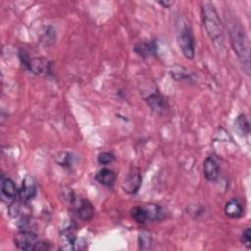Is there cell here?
Wrapping results in <instances>:
<instances>
[{
	"label": "cell",
	"instance_id": "1",
	"mask_svg": "<svg viewBox=\"0 0 251 251\" xmlns=\"http://www.w3.org/2000/svg\"><path fill=\"white\" fill-rule=\"evenodd\" d=\"M202 21L205 30L217 48L224 46V27L215 6L210 2L202 5Z\"/></svg>",
	"mask_w": 251,
	"mask_h": 251
},
{
	"label": "cell",
	"instance_id": "2",
	"mask_svg": "<svg viewBox=\"0 0 251 251\" xmlns=\"http://www.w3.org/2000/svg\"><path fill=\"white\" fill-rule=\"evenodd\" d=\"M229 36L232 48L242 66L244 72L249 75L250 70V56L249 43L244 27L239 23L231 24L229 27Z\"/></svg>",
	"mask_w": 251,
	"mask_h": 251
},
{
	"label": "cell",
	"instance_id": "3",
	"mask_svg": "<svg viewBox=\"0 0 251 251\" xmlns=\"http://www.w3.org/2000/svg\"><path fill=\"white\" fill-rule=\"evenodd\" d=\"M176 35L183 56L192 60L195 56V42L192 29L184 18H178L176 22Z\"/></svg>",
	"mask_w": 251,
	"mask_h": 251
},
{
	"label": "cell",
	"instance_id": "4",
	"mask_svg": "<svg viewBox=\"0 0 251 251\" xmlns=\"http://www.w3.org/2000/svg\"><path fill=\"white\" fill-rule=\"evenodd\" d=\"M73 214L81 221H89L94 215V207L86 198L72 195L69 199Z\"/></svg>",
	"mask_w": 251,
	"mask_h": 251
},
{
	"label": "cell",
	"instance_id": "5",
	"mask_svg": "<svg viewBox=\"0 0 251 251\" xmlns=\"http://www.w3.org/2000/svg\"><path fill=\"white\" fill-rule=\"evenodd\" d=\"M21 62L26 69L37 75H46L50 73V62L44 58H29L25 52H20Z\"/></svg>",
	"mask_w": 251,
	"mask_h": 251
},
{
	"label": "cell",
	"instance_id": "6",
	"mask_svg": "<svg viewBox=\"0 0 251 251\" xmlns=\"http://www.w3.org/2000/svg\"><path fill=\"white\" fill-rule=\"evenodd\" d=\"M38 241L37 235L29 230H21L14 236V243L21 250H35Z\"/></svg>",
	"mask_w": 251,
	"mask_h": 251
},
{
	"label": "cell",
	"instance_id": "7",
	"mask_svg": "<svg viewBox=\"0 0 251 251\" xmlns=\"http://www.w3.org/2000/svg\"><path fill=\"white\" fill-rule=\"evenodd\" d=\"M36 183L32 176H25L22 181L21 188L19 189V198L22 202L26 203L34 198L36 195Z\"/></svg>",
	"mask_w": 251,
	"mask_h": 251
},
{
	"label": "cell",
	"instance_id": "8",
	"mask_svg": "<svg viewBox=\"0 0 251 251\" xmlns=\"http://www.w3.org/2000/svg\"><path fill=\"white\" fill-rule=\"evenodd\" d=\"M141 182L142 177L140 173L136 170H133L126 176L122 183V188L127 194H135L139 190Z\"/></svg>",
	"mask_w": 251,
	"mask_h": 251
},
{
	"label": "cell",
	"instance_id": "9",
	"mask_svg": "<svg viewBox=\"0 0 251 251\" xmlns=\"http://www.w3.org/2000/svg\"><path fill=\"white\" fill-rule=\"evenodd\" d=\"M144 99L150 109L157 114H165L169 110L167 101L158 91L151 92L147 97H144Z\"/></svg>",
	"mask_w": 251,
	"mask_h": 251
},
{
	"label": "cell",
	"instance_id": "10",
	"mask_svg": "<svg viewBox=\"0 0 251 251\" xmlns=\"http://www.w3.org/2000/svg\"><path fill=\"white\" fill-rule=\"evenodd\" d=\"M203 174L208 181L214 182L220 175L219 164L214 156H208L203 163Z\"/></svg>",
	"mask_w": 251,
	"mask_h": 251
},
{
	"label": "cell",
	"instance_id": "11",
	"mask_svg": "<svg viewBox=\"0 0 251 251\" xmlns=\"http://www.w3.org/2000/svg\"><path fill=\"white\" fill-rule=\"evenodd\" d=\"M157 49H158V46L156 42L152 40L137 42L133 47L134 52L143 59L155 56L157 54Z\"/></svg>",
	"mask_w": 251,
	"mask_h": 251
},
{
	"label": "cell",
	"instance_id": "12",
	"mask_svg": "<svg viewBox=\"0 0 251 251\" xmlns=\"http://www.w3.org/2000/svg\"><path fill=\"white\" fill-rule=\"evenodd\" d=\"M170 75L172 76L173 79L176 81H186V82H191L194 79V76L192 73H190L187 69H185L182 66L179 65H175L170 68L169 70Z\"/></svg>",
	"mask_w": 251,
	"mask_h": 251
},
{
	"label": "cell",
	"instance_id": "13",
	"mask_svg": "<svg viewBox=\"0 0 251 251\" xmlns=\"http://www.w3.org/2000/svg\"><path fill=\"white\" fill-rule=\"evenodd\" d=\"M95 180L101 185L112 187L116 181V174L111 169L103 168L95 174Z\"/></svg>",
	"mask_w": 251,
	"mask_h": 251
},
{
	"label": "cell",
	"instance_id": "14",
	"mask_svg": "<svg viewBox=\"0 0 251 251\" xmlns=\"http://www.w3.org/2000/svg\"><path fill=\"white\" fill-rule=\"evenodd\" d=\"M1 191L2 194L10 200L16 199V197L19 195V190L17 189L15 182L4 175H2L1 177Z\"/></svg>",
	"mask_w": 251,
	"mask_h": 251
},
{
	"label": "cell",
	"instance_id": "15",
	"mask_svg": "<svg viewBox=\"0 0 251 251\" xmlns=\"http://www.w3.org/2000/svg\"><path fill=\"white\" fill-rule=\"evenodd\" d=\"M225 214L232 219H237L240 218L243 215V208L240 204V202L237 199H231L229 200L225 208H224Z\"/></svg>",
	"mask_w": 251,
	"mask_h": 251
},
{
	"label": "cell",
	"instance_id": "16",
	"mask_svg": "<svg viewBox=\"0 0 251 251\" xmlns=\"http://www.w3.org/2000/svg\"><path fill=\"white\" fill-rule=\"evenodd\" d=\"M130 216L138 224H145L149 221L145 206H134L130 210Z\"/></svg>",
	"mask_w": 251,
	"mask_h": 251
},
{
	"label": "cell",
	"instance_id": "17",
	"mask_svg": "<svg viewBox=\"0 0 251 251\" xmlns=\"http://www.w3.org/2000/svg\"><path fill=\"white\" fill-rule=\"evenodd\" d=\"M234 126L239 133L242 135H248L250 132V124L247 117L244 114L239 115L234 123Z\"/></svg>",
	"mask_w": 251,
	"mask_h": 251
},
{
	"label": "cell",
	"instance_id": "18",
	"mask_svg": "<svg viewBox=\"0 0 251 251\" xmlns=\"http://www.w3.org/2000/svg\"><path fill=\"white\" fill-rule=\"evenodd\" d=\"M152 235L149 231L142 230L138 235V248L141 250H149L152 248Z\"/></svg>",
	"mask_w": 251,
	"mask_h": 251
},
{
	"label": "cell",
	"instance_id": "19",
	"mask_svg": "<svg viewBox=\"0 0 251 251\" xmlns=\"http://www.w3.org/2000/svg\"><path fill=\"white\" fill-rule=\"evenodd\" d=\"M145 208L148 214L149 221H157L163 218V210L160 206L155 204H149L145 206Z\"/></svg>",
	"mask_w": 251,
	"mask_h": 251
},
{
	"label": "cell",
	"instance_id": "20",
	"mask_svg": "<svg viewBox=\"0 0 251 251\" xmlns=\"http://www.w3.org/2000/svg\"><path fill=\"white\" fill-rule=\"evenodd\" d=\"M56 161L59 165L63 166V167H71L73 165V161H74V158L72 157V154L70 153H67V152H61L57 158H56Z\"/></svg>",
	"mask_w": 251,
	"mask_h": 251
},
{
	"label": "cell",
	"instance_id": "21",
	"mask_svg": "<svg viewBox=\"0 0 251 251\" xmlns=\"http://www.w3.org/2000/svg\"><path fill=\"white\" fill-rule=\"evenodd\" d=\"M115 156L111 152H102L97 156V162L100 165H109L114 162Z\"/></svg>",
	"mask_w": 251,
	"mask_h": 251
},
{
	"label": "cell",
	"instance_id": "22",
	"mask_svg": "<svg viewBox=\"0 0 251 251\" xmlns=\"http://www.w3.org/2000/svg\"><path fill=\"white\" fill-rule=\"evenodd\" d=\"M241 242L246 248H250L251 246V231L250 228H245L241 233Z\"/></svg>",
	"mask_w": 251,
	"mask_h": 251
},
{
	"label": "cell",
	"instance_id": "23",
	"mask_svg": "<svg viewBox=\"0 0 251 251\" xmlns=\"http://www.w3.org/2000/svg\"><path fill=\"white\" fill-rule=\"evenodd\" d=\"M159 4L160 5H162L163 7H165V8H170L174 3L173 2H171V1H160L159 2Z\"/></svg>",
	"mask_w": 251,
	"mask_h": 251
}]
</instances>
